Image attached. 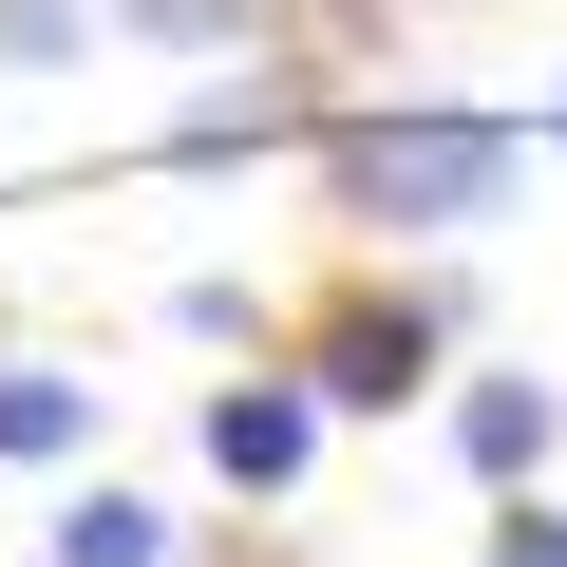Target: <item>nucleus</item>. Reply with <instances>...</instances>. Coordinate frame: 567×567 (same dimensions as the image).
<instances>
[{
  "instance_id": "1",
  "label": "nucleus",
  "mask_w": 567,
  "mask_h": 567,
  "mask_svg": "<svg viewBox=\"0 0 567 567\" xmlns=\"http://www.w3.org/2000/svg\"><path fill=\"white\" fill-rule=\"evenodd\" d=\"M492 189H511V133L492 114H398V133L341 152V208L360 227H492Z\"/></svg>"
},
{
  "instance_id": "2",
  "label": "nucleus",
  "mask_w": 567,
  "mask_h": 567,
  "mask_svg": "<svg viewBox=\"0 0 567 567\" xmlns=\"http://www.w3.org/2000/svg\"><path fill=\"white\" fill-rule=\"evenodd\" d=\"M303 379H322V398H360V416H398V398L435 379V303H379V284H360V303H322Z\"/></svg>"
},
{
  "instance_id": "3",
  "label": "nucleus",
  "mask_w": 567,
  "mask_h": 567,
  "mask_svg": "<svg viewBox=\"0 0 567 567\" xmlns=\"http://www.w3.org/2000/svg\"><path fill=\"white\" fill-rule=\"evenodd\" d=\"M303 454H322V379H227L208 398V473L227 492H284Z\"/></svg>"
},
{
  "instance_id": "4",
  "label": "nucleus",
  "mask_w": 567,
  "mask_h": 567,
  "mask_svg": "<svg viewBox=\"0 0 567 567\" xmlns=\"http://www.w3.org/2000/svg\"><path fill=\"white\" fill-rule=\"evenodd\" d=\"M454 454L473 473H548V379H473L454 398Z\"/></svg>"
},
{
  "instance_id": "5",
  "label": "nucleus",
  "mask_w": 567,
  "mask_h": 567,
  "mask_svg": "<svg viewBox=\"0 0 567 567\" xmlns=\"http://www.w3.org/2000/svg\"><path fill=\"white\" fill-rule=\"evenodd\" d=\"M76 435H95V379H39V360H0V454L39 473V454H76Z\"/></svg>"
},
{
  "instance_id": "6",
  "label": "nucleus",
  "mask_w": 567,
  "mask_h": 567,
  "mask_svg": "<svg viewBox=\"0 0 567 567\" xmlns=\"http://www.w3.org/2000/svg\"><path fill=\"white\" fill-rule=\"evenodd\" d=\"M58 567H171V511L152 492H76L58 511Z\"/></svg>"
},
{
  "instance_id": "7",
  "label": "nucleus",
  "mask_w": 567,
  "mask_h": 567,
  "mask_svg": "<svg viewBox=\"0 0 567 567\" xmlns=\"http://www.w3.org/2000/svg\"><path fill=\"white\" fill-rule=\"evenodd\" d=\"M0 58H20V76H39V58H76V0H0Z\"/></svg>"
},
{
  "instance_id": "8",
  "label": "nucleus",
  "mask_w": 567,
  "mask_h": 567,
  "mask_svg": "<svg viewBox=\"0 0 567 567\" xmlns=\"http://www.w3.org/2000/svg\"><path fill=\"white\" fill-rule=\"evenodd\" d=\"M114 20H152V39H189V58H208V39H246V0H114Z\"/></svg>"
},
{
  "instance_id": "9",
  "label": "nucleus",
  "mask_w": 567,
  "mask_h": 567,
  "mask_svg": "<svg viewBox=\"0 0 567 567\" xmlns=\"http://www.w3.org/2000/svg\"><path fill=\"white\" fill-rule=\"evenodd\" d=\"M492 567H567V511H511V529H492Z\"/></svg>"
},
{
  "instance_id": "10",
  "label": "nucleus",
  "mask_w": 567,
  "mask_h": 567,
  "mask_svg": "<svg viewBox=\"0 0 567 567\" xmlns=\"http://www.w3.org/2000/svg\"><path fill=\"white\" fill-rule=\"evenodd\" d=\"M227 567H284V548H227Z\"/></svg>"
}]
</instances>
